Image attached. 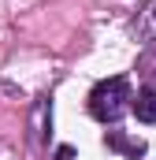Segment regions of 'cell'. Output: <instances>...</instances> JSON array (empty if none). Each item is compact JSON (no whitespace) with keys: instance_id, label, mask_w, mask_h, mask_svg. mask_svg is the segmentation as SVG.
<instances>
[{"instance_id":"7a4b0ae2","label":"cell","mask_w":156,"mask_h":160,"mask_svg":"<svg viewBox=\"0 0 156 160\" xmlns=\"http://www.w3.org/2000/svg\"><path fill=\"white\" fill-rule=\"evenodd\" d=\"M104 145H108L112 153H123V157H134V160L145 157V149H149L141 138H130L126 130H108V134H104Z\"/></svg>"},{"instance_id":"3957f363","label":"cell","mask_w":156,"mask_h":160,"mask_svg":"<svg viewBox=\"0 0 156 160\" xmlns=\"http://www.w3.org/2000/svg\"><path fill=\"white\" fill-rule=\"evenodd\" d=\"M130 112L141 123H156V89H141V93L134 97V108H130Z\"/></svg>"},{"instance_id":"6da1fadb","label":"cell","mask_w":156,"mask_h":160,"mask_svg":"<svg viewBox=\"0 0 156 160\" xmlns=\"http://www.w3.org/2000/svg\"><path fill=\"white\" fill-rule=\"evenodd\" d=\"M134 108V93H130V82L115 75V78H104L93 86V93H89V116L100 123H115L123 119L126 112Z\"/></svg>"},{"instance_id":"277c9868","label":"cell","mask_w":156,"mask_h":160,"mask_svg":"<svg viewBox=\"0 0 156 160\" xmlns=\"http://www.w3.org/2000/svg\"><path fill=\"white\" fill-rule=\"evenodd\" d=\"M138 34L145 41H156V0L141 11V19H138Z\"/></svg>"},{"instance_id":"5b68a950","label":"cell","mask_w":156,"mask_h":160,"mask_svg":"<svg viewBox=\"0 0 156 160\" xmlns=\"http://www.w3.org/2000/svg\"><path fill=\"white\" fill-rule=\"evenodd\" d=\"M56 160H75V149H71V145H60V149H56Z\"/></svg>"}]
</instances>
